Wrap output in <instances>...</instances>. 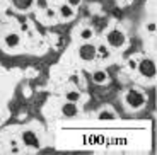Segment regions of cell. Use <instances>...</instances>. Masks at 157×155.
<instances>
[{
    "label": "cell",
    "mask_w": 157,
    "mask_h": 155,
    "mask_svg": "<svg viewBox=\"0 0 157 155\" xmlns=\"http://www.w3.org/2000/svg\"><path fill=\"white\" fill-rule=\"evenodd\" d=\"M126 104L130 106V108H133V109H138L142 108V106L145 104V96L140 92V90H128L126 92Z\"/></svg>",
    "instance_id": "6da1fadb"
},
{
    "label": "cell",
    "mask_w": 157,
    "mask_h": 155,
    "mask_svg": "<svg viewBox=\"0 0 157 155\" xmlns=\"http://www.w3.org/2000/svg\"><path fill=\"white\" fill-rule=\"evenodd\" d=\"M125 41H126V38L121 31H116V29H114V31H111L109 34H108V44L113 46V48H121L123 44H125Z\"/></svg>",
    "instance_id": "7a4b0ae2"
},
{
    "label": "cell",
    "mask_w": 157,
    "mask_h": 155,
    "mask_svg": "<svg viewBox=\"0 0 157 155\" xmlns=\"http://www.w3.org/2000/svg\"><path fill=\"white\" fill-rule=\"evenodd\" d=\"M138 70H140V74L147 78H152L155 75V65H154L152 60H142L138 63Z\"/></svg>",
    "instance_id": "3957f363"
},
{
    "label": "cell",
    "mask_w": 157,
    "mask_h": 155,
    "mask_svg": "<svg viewBox=\"0 0 157 155\" xmlns=\"http://www.w3.org/2000/svg\"><path fill=\"white\" fill-rule=\"evenodd\" d=\"M96 55H98V51H96V48L92 44H82V46L78 48V56L82 60H86V62L94 60Z\"/></svg>",
    "instance_id": "277c9868"
},
{
    "label": "cell",
    "mask_w": 157,
    "mask_h": 155,
    "mask_svg": "<svg viewBox=\"0 0 157 155\" xmlns=\"http://www.w3.org/2000/svg\"><path fill=\"white\" fill-rule=\"evenodd\" d=\"M22 142L28 145V147H33V148H38L39 147L38 136H36L33 131H24L22 133Z\"/></svg>",
    "instance_id": "5b68a950"
},
{
    "label": "cell",
    "mask_w": 157,
    "mask_h": 155,
    "mask_svg": "<svg viewBox=\"0 0 157 155\" xmlns=\"http://www.w3.org/2000/svg\"><path fill=\"white\" fill-rule=\"evenodd\" d=\"M62 112H63V116H75L77 114V106H75V102H67V104H63L62 106Z\"/></svg>",
    "instance_id": "8992f818"
},
{
    "label": "cell",
    "mask_w": 157,
    "mask_h": 155,
    "mask_svg": "<svg viewBox=\"0 0 157 155\" xmlns=\"http://www.w3.org/2000/svg\"><path fill=\"white\" fill-rule=\"evenodd\" d=\"M19 41H21V38L17 34H9V36H5V44H7L9 48H16L17 44H19Z\"/></svg>",
    "instance_id": "52a82bcc"
},
{
    "label": "cell",
    "mask_w": 157,
    "mask_h": 155,
    "mask_svg": "<svg viewBox=\"0 0 157 155\" xmlns=\"http://www.w3.org/2000/svg\"><path fill=\"white\" fill-rule=\"evenodd\" d=\"M92 78H94L96 84H104L108 78L106 72H102V70H98V72H94V75H92Z\"/></svg>",
    "instance_id": "ba28073f"
},
{
    "label": "cell",
    "mask_w": 157,
    "mask_h": 155,
    "mask_svg": "<svg viewBox=\"0 0 157 155\" xmlns=\"http://www.w3.org/2000/svg\"><path fill=\"white\" fill-rule=\"evenodd\" d=\"M14 2V5H16L17 9H21V10H26V9H29L33 5V0H12Z\"/></svg>",
    "instance_id": "9c48e42d"
},
{
    "label": "cell",
    "mask_w": 157,
    "mask_h": 155,
    "mask_svg": "<svg viewBox=\"0 0 157 155\" xmlns=\"http://www.w3.org/2000/svg\"><path fill=\"white\" fill-rule=\"evenodd\" d=\"M60 14H62L65 19H70V17H74V9H72L70 5H63V7L60 9Z\"/></svg>",
    "instance_id": "30bf717a"
},
{
    "label": "cell",
    "mask_w": 157,
    "mask_h": 155,
    "mask_svg": "<svg viewBox=\"0 0 157 155\" xmlns=\"http://www.w3.org/2000/svg\"><path fill=\"white\" fill-rule=\"evenodd\" d=\"M78 99H80V94L75 92V90H70V92L67 94V101L68 102H77Z\"/></svg>",
    "instance_id": "8fae6325"
},
{
    "label": "cell",
    "mask_w": 157,
    "mask_h": 155,
    "mask_svg": "<svg viewBox=\"0 0 157 155\" xmlns=\"http://www.w3.org/2000/svg\"><path fill=\"white\" fill-rule=\"evenodd\" d=\"M114 112H109V111H102L101 114H99V119H114Z\"/></svg>",
    "instance_id": "7c38bea8"
},
{
    "label": "cell",
    "mask_w": 157,
    "mask_h": 155,
    "mask_svg": "<svg viewBox=\"0 0 157 155\" xmlns=\"http://www.w3.org/2000/svg\"><path fill=\"white\" fill-rule=\"evenodd\" d=\"M80 38H82V39H90V38H92V31H90L89 27L82 29V31H80Z\"/></svg>",
    "instance_id": "4fadbf2b"
},
{
    "label": "cell",
    "mask_w": 157,
    "mask_h": 155,
    "mask_svg": "<svg viewBox=\"0 0 157 155\" xmlns=\"http://www.w3.org/2000/svg\"><path fill=\"white\" fill-rule=\"evenodd\" d=\"M147 31H149V32H154V31H155V22H150L149 26H147Z\"/></svg>",
    "instance_id": "5bb4252c"
},
{
    "label": "cell",
    "mask_w": 157,
    "mask_h": 155,
    "mask_svg": "<svg viewBox=\"0 0 157 155\" xmlns=\"http://www.w3.org/2000/svg\"><path fill=\"white\" fill-rule=\"evenodd\" d=\"M80 4V0H68V5L70 7H75V5H78Z\"/></svg>",
    "instance_id": "9a60e30c"
},
{
    "label": "cell",
    "mask_w": 157,
    "mask_h": 155,
    "mask_svg": "<svg viewBox=\"0 0 157 155\" xmlns=\"http://www.w3.org/2000/svg\"><path fill=\"white\" fill-rule=\"evenodd\" d=\"M128 63H130V66H132V68H137V63H135V62H133V60H130V62H128Z\"/></svg>",
    "instance_id": "2e32d148"
}]
</instances>
